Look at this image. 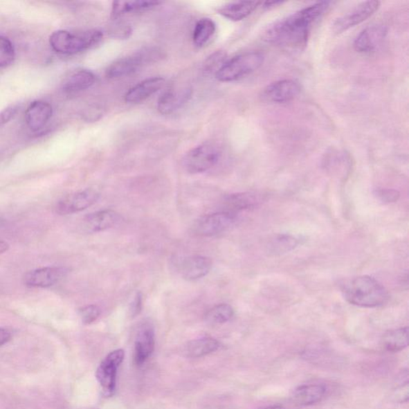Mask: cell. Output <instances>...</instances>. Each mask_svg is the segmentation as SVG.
I'll return each mask as SVG.
<instances>
[{"label": "cell", "mask_w": 409, "mask_h": 409, "mask_svg": "<svg viewBox=\"0 0 409 409\" xmlns=\"http://www.w3.org/2000/svg\"><path fill=\"white\" fill-rule=\"evenodd\" d=\"M330 2H319L305 8L269 26L262 38L286 50H302L307 46L313 25L328 11Z\"/></svg>", "instance_id": "6da1fadb"}, {"label": "cell", "mask_w": 409, "mask_h": 409, "mask_svg": "<svg viewBox=\"0 0 409 409\" xmlns=\"http://www.w3.org/2000/svg\"><path fill=\"white\" fill-rule=\"evenodd\" d=\"M341 291L347 302L359 307H379L390 299L385 287L370 276L356 277L346 282Z\"/></svg>", "instance_id": "7a4b0ae2"}, {"label": "cell", "mask_w": 409, "mask_h": 409, "mask_svg": "<svg viewBox=\"0 0 409 409\" xmlns=\"http://www.w3.org/2000/svg\"><path fill=\"white\" fill-rule=\"evenodd\" d=\"M102 39V33L98 30H88L81 33H70L60 30L50 37L51 48L57 53L75 55L90 49Z\"/></svg>", "instance_id": "3957f363"}, {"label": "cell", "mask_w": 409, "mask_h": 409, "mask_svg": "<svg viewBox=\"0 0 409 409\" xmlns=\"http://www.w3.org/2000/svg\"><path fill=\"white\" fill-rule=\"evenodd\" d=\"M265 56L258 51L238 55L227 60L217 72L216 79L220 82H234L251 75L260 69Z\"/></svg>", "instance_id": "277c9868"}, {"label": "cell", "mask_w": 409, "mask_h": 409, "mask_svg": "<svg viewBox=\"0 0 409 409\" xmlns=\"http://www.w3.org/2000/svg\"><path fill=\"white\" fill-rule=\"evenodd\" d=\"M162 51L158 48H143L132 55L119 59L108 67L107 75L110 79L126 77L136 73L143 66L156 63L163 59Z\"/></svg>", "instance_id": "5b68a950"}, {"label": "cell", "mask_w": 409, "mask_h": 409, "mask_svg": "<svg viewBox=\"0 0 409 409\" xmlns=\"http://www.w3.org/2000/svg\"><path fill=\"white\" fill-rule=\"evenodd\" d=\"M221 155V149L216 144H201L185 155L184 168L190 174L204 173L220 162Z\"/></svg>", "instance_id": "8992f818"}, {"label": "cell", "mask_w": 409, "mask_h": 409, "mask_svg": "<svg viewBox=\"0 0 409 409\" xmlns=\"http://www.w3.org/2000/svg\"><path fill=\"white\" fill-rule=\"evenodd\" d=\"M125 352L116 349L109 354L101 362L96 371V379L106 397H112L116 390V376L118 367L122 363Z\"/></svg>", "instance_id": "52a82bcc"}, {"label": "cell", "mask_w": 409, "mask_h": 409, "mask_svg": "<svg viewBox=\"0 0 409 409\" xmlns=\"http://www.w3.org/2000/svg\"><path fill=\"white\" fill-rule=\"evenodd\" d=\"M237 215L221 211L201 217L194 226V232L201 237H214L229 230L235 224Z\"/></svg>", "instance_id": "ba28073f"}, {"label": "cell", "mask_w": 409, "mask_h": 409, "mask_svg": "<svg viewBox=\"0 0 409 409\" xmlns=\"http://www.w3.org/2000/svg\"><path fill=\"white\" fill-rule=\"evenodd\" d=\"M100 194L94 189H86L69 194L57 203L55 210L60 215H69L89 208L100 199Z\"/></svg>", "instance_id": "9c48e42d"}, {"label": "cell", "mask_w": 409, "mask_h": 409, "mask_svg": "<svg viewBox=\"0 0 409 409\" xmlns=\"http://www.w3.org/2000/svg\"><path fill=\"white\" fill-rule=\"evenodd\" d=\"M299 82L293 80H279L264 88L262 100L269 103H286L291 102L301 93Z\"/></svg>", "instance_id": "30bf717a"}, {"label": "cell", "mask_w": 409, "mask_h": 409, "mask_svg": "<svg viewBox=\"0 0 409 409\" xmlns=\"http://www.w3.org/2000/svg\"><path fill=\"white\" fill-rule=\"evenodd\" d=\"M69 273L66 267L49 266L34 269L25 274L24 283L32 288H49L63 280Z\"/></svg>", "instance_id": "8fae6325"}, {"label": "cell", "mask_w": 409, "mask_h": 409, "mask_svg": "<svg viewBox=\"0 0 409 409\" xmlns=\"http://www.w3.org/2000/svg\"><path fill=\"white\" fill-rule=\"evenodd\" d=\"M380 5L379 1H367L357 5L350 12L336 20L334 24V32L340 34L363 23L379 9Z\"/></svg>", "instance_id": "7c38bea8"}, {"label": "cell", "mask_w": 409, "mask_h": 409, "mask_svg": "<svg viewBox=\"0 0 409 409\" xmlns=\"http://www.w3.org/2000/svg\"><path fill=\"white\" fill-rule=\"evenodd\" d=\"M388 30L384 25L376 24L366 28L354 41V48L359 53H371L384 41Z\"/></svg>", "instance_id": "4fadbf2b"}, {"label": "cell", "mask_w": 409, "mask_h": 409, "mask_svg": "<svg viewBox=\"0 0 409 409\" xmlns=\"http://www.w3.org/2000/svg\"><path fill=\"white\" fill-rule=\"evenodd\" d=\"M193 91L189 87L176 88L165 91L158 101V110L163 115H170L182 108L192 97Z\"/></svg>", "instance_id": "5bb4252c"}, {"label": "cell", "mask_w": 409, "mask_h": 409, "mask_svg": "<svg viewBox=\"0 0 409 409\" xmlns=\"http://www.w3.org/2000/svg\"><path fill=\"white\" fill-rule=\"evenodd\" d=\"M121 221V216L112 210H103L87 215L82 227L87 233L104 231L115 227Z\"/></svg>", "instance_id": "9a60e30c"}, {"label": "cell", "mask_w": 409, "mask_h": 409, "mask_svg": "<svg viewBox=\"0 0 409 409\" xmlns=\"http://www.w3.org/2000/svg\"><path fill=\"white\" fill-rule=\"evenodd\" d=\"M155 346L154 330L152 326L144 325L139 329L134 345V363L143 365L153 354Z\"/></svg>", "instance_id": "2e32d148"}, {"label": "cell", "mask_w": 409, "mask_h": 409, "mask_svg": "<svg viewBox=\"0 0 409 409\" xmlns=\"http://www.w3.org/2000/svg\"><path fill=\"white\" fill-rule=\"evenodd\" d=\"M213 266L211 258L205 256H192L185 259L181 265V273L185 280L196 281L208 274Z\"/></svg>", "instance_id": "e0dca14e"}, {"label": "cell", "mask_w": 409, "mask_h": 409, "mask_svg": "<svg viewBox=\"0 0 409 409\" xmlns=\"http://www.w3.org/2000/svg\"><path fill=\"white\" fill-rule=\"evenodd\" d=\"M53 109L50 103L37 100L30 103L26 111V122L33 131L44 128L53 117Z\"/></svg>", "instance_id": "ac0fdd59"}, {"label": "cell", "mask_w": 409, "mask_h": 409, "mask_svg": "<svg viewBox=\"0 0 409 409\" xmlns=\"http://www.w3.org/2000/svg\"><path fill=\"white\" fill-rule=\"evenodd\" d=\"M165 80L161 77L149 78L131 88L125 96L127 103H138L147 100L163 87Z\"/></svg>", "instance_id": "d6986e66"}, {"label": "cell", "mask_w": 409, "mask_h": 409, "mask_svg": "<svg viewBox=\"0 0 409 409\" xmlns=\"http://www.w3.org/2000/svg\"><path fill=\"white\" fill-rule=\"evenodd\" d=\"M97 77L93 72L80 70L72 73L64 81V91L66 94L75 95L89 89L96 82Z\"/></svg>", "instance_id": "ffe728a7"}, {"label": "cell", "mask_w": 409, "mask_h": 409, "mask_svg": "<svg viewBox=\"0 0 409 409\" xmlns=\"http://www.w3.org/2000/svg\"><path fill=\"white\" fill-rule=\"evenodd\" d=\"M326 388L323 385L299 386L293 392V401L300 406H310L322 400Z\"/></svg>", "instance_id": "44dd1931"}, {"label": "cell", "mask_w": 409, "mask_h": 409, "mask_svg": "<svg viewBox=\"0 0 409 409\" xmlns=\"http://www.w3.org/2000/svg\"><path fill=\"white\" fill-rule=\"evenodd\" d=\"M261 3V2L230 3L220 8L217 12L222 17L232 21H241L255 12Z\"/></svg>", "instance_id": "7402d4cb"}, {"label": "cell", "mask_w": 409, "mask_h": 409, "mask_svg": "<svg viewBox=\"0 0 409 409\" xmlns=\"http://www.w3.org/2000/svg\"><path fill=\"white\" fill-rule=\"evenodd\" d=\"M260 201L259 195L253 193L231 194L225 200L226 210L224 211L237 215L239 211L253 208Z\"/></svg>", "instance_id": "603a6c76"}, {"label": "cell", "mask_w": 409, "mask_h": 409, "mask_svg": "<svg viewBox=\"0 0 409 409\" xmlns=\"http://www.w3.org/2000/svg\"><path fill=\"white\" fill-rule=\"evenodd\" d=\"M220 344L215 338H203L190 341L185 347V354L186 356L192 357V358H199V357L209 355L219 349Z\"/></svg>", "instance_id": "cb8c5ba5"}, {"label": "cell", "mask_w": 409, "mask_h": 409, "mask_svg": "<svg viewBox=\"0 0 409 409\" xmlns=\"http://www.w3.org/2000/svg\"><path fill=\"white\" fill-rule=\"evenodd\" d=\"M161 3V2L148 1H116L113 3L111 17L113 19H118L123 15L146 11Z\"/></svg>", "instance_id": "d4e9b609"}, {"label": "cell", "mask_w": 409, "mask_h": 409, "mask_svg": "<svg viewBox=\"0 0 409 409\" xmlns=\"http://www.w3.org/2000/svg\"><path fill=\"white\" fill-rule=\"evenodd\" d=\"M383 345L386 350L399 352L408 345V327L388 331L383 336Z\"/></svg>", "instance_id": "484cf974"}, {"label": "cell", "mask_w": 409, "mask_h": 409, "mask_svg": "<svg viewBox=\"0 0 409 409\" xmlns=\"http://www.w3.org/2000/svg\"><path fill=\"white\" fill-rule=\"evenodd\" d=\"M216 32V24L211 19H201L196 24L193 33V42L196 46L201 48L209 42Z\"/></svg>", "instance_id": "4316f807"}, {"label": "cell", "mask_w": 409, "mask_h": 409, "mask_svg": "<svg viewBox=\"0 0 409 409\" xmlns=\"http://www.w3.org/2000/svg\"><path fill=\"white\" fill-rule=\"evenodd\" d=\"M234 314V309L230 305L220 304L206 313L205 320L210 325H221L229 322Z\"/></svg>", "instance_id": "83f0119b"}, {"label": "cell", "mask_w": 409, "mask_h": 409, "mask_svg": "<svg viewBox=\"0 0 409 409\" xmlns=\"http://www.w3.org/2000/svg\"><path fill=\"white\" fill-rule=\"evenodd\" d=\"M299 244L296 237L291 235H278L269 244V251L275 255H284V253L292 251Z\"/></svg>", "instance_id": "f1b7e54d"}, {"label": "cell", "mask_w": 409, "mask_h": 409, "mask_svg": "<svg viewBox=\"0 0 409 409\" xmlns=\"http://www.w3.org/2000/svg\"><path fill=\"white\" fill-rule=\"evenodd\" d=\"M15 58V51L11 41L0 35V67L11 65Z\"/></svg>", "instance_id": "f546056e"}, {"label": "cell", "mask_w": 409, "mask_h": 409, "mask_svg": "<svg viewBox=\"0 0 409 409\" xmlns=\"http://www.w3.org/2000/svg\"><path fill=\"white\" fill-rule=\"evenodd\" d=\"M226 61L227 55L225 51H217L206 59L204 64V70L208 73H214L215 71L216 75L217 72L221 69V67L224 65Z\"/></svg>", "instance_id": "4dcf8cb0"}, {"label": "cell", "mask_w": 409, "mask_h": 409, "mask_svg": "<svg viewBox=\"0 0 409 409\" xmlns=\"http://www.w3.org/2000/svg\"><path fill=\"white\" fill-rule=\"evenodd\" d=\"M82 322L84 325L94 323L101 315V309L96 305H89L80 309Z\"/></svg>", "instance_id": "1f68e13d"}, {"label": "cell", "mask_w": 409, "mask_h": 409, "mask_svg": "<svg viewBox=\"0 0 409 409\" xmlns=\"http://www.w3.org/2000/svg\"><path fill=\"white\" fill-rule=\"evenodd\" d=\"M377 199L384 204L395 203L400 199V193L396 190L381 189L375 192Z\"/></svg>", "instance_id": "d6a6232c"}, {"label": "cell", "mask_w": 409, "mask_h": 409, "mask_svg": "<svg viewBox=\"0 0 409 409\" xmlns=\"http://www.w3.org/2000/svg\"><path fill=\"white\" fill-rule=\"evenodd\" d=\"M18 105H12L4 109V110L0 113V127L5 125L9 121L17 115L19 111Z\"/></svg>", "instance_id": "836d02e7"}, {"label": "cell", "mask_w": 409, "mask_h": 409, "mask_svg": "<svg viewBox=\"0 0 409 409\" xmlns=\"http://www.w3.org/2000/svg\"><path fill=\"white\" fill-rule=\"evenodd\" d=\"M143 309V296L140 292L136 293V297L133 299V301L129 307V313L132 318H136L139 313H141Z\"/></svg>", "instance_id": "e575fe53"}, {"label": "cell", "mask_w": 409, "mask_h": 409, "mask_svg": "<svg viewBox=\"0 0 409 409\" xmlns=\"http://www.w3.org/2000/svg\"><path fill=\"white\" fill-rule=\"evenodd\" d=\"M393 397L395 398V401L397 402L402 403L407 401L408 399V382L397 388Z\"/></svg>", "instance_id": "d590c367"}, {"label": "cell", "mask_w": 409, "mask_h": 409, "mask_svg": "<svg viewBox=\"0 0 409 409\" xmlns=\"http://www.w3.org/2000/svg\"><path fill=\"white\" fill-rule=\"evenodd\" d=\"M12 338V334L6 329L0 328V346L8 343Z\"/></svg>", "instance_id": "8d00e7d4"}, {"label": "cell", "mask_w": 409, "mask_h": 409, "mask_svg": "<svg viewBox=\"0 0 409 409\" xmlns=\"http://www.w3.org/2000/svg\"><path fill=\"white\" fill-rule=\"evenodd\" d=\"M9 248V244L7 242L0 240V255L7 252Z\"/></svg>", "instance_id": "74e56055"}, {"label": "cell", "mask_w": 409, "mask_h": 409, "mask_svg": "<svg viewBox=\"0 0 409 409\" xmlns=\"http://www.w3.org/2000/svg\"><path fill=\"white\" fill-rule=\"evenodd\" d=\"M279 4H282V2H281V1H271V2L264 3V5H265L266 8L275 7V6H278V5H279Z\"/></svg>", "instance_id": "f35d334b"}, {"label": "cell", "mask_w": 409, "mask_h": 409, "mask_svg": "<svg viewBox=\"0 0 409 409\" xmlns=\"http://www.w3.org/2000/svg\"><path fill=\"white\" fill-rule=\"evenodd\" d=\"M264 409H287V408H284L282 406H269L267 407L266 408Z\"/></svg>", "instance_id": "ab89813d"}, {"label": "cell", "mask_w": 409, "mask_h": 409, "mask_svg": "<svg viewBox=\"0 0 409 409\" xmlns=\"http://www.w3.org/2000/svg\"><path fill=\"white\" fill-rule=\"evenodd\" d=\"M5 220L3 219L2 217H0V229L3 226Z\"/></svg>", "instance_id": "60d3db41"}, {"label": "cell", "mask_w": 409, "mask_h": 409, "mask_svg": "<svg viewBox=\"0 0 409 409\" xmlns=\"http://www.w3.org/2000/svg\"><path fill=\"white\" fill-rule=\"evenodd\" d=\"M88 409H96V408H88Z\"/></svg>", "instance_id": "b9f144b4"}]
</instances>
